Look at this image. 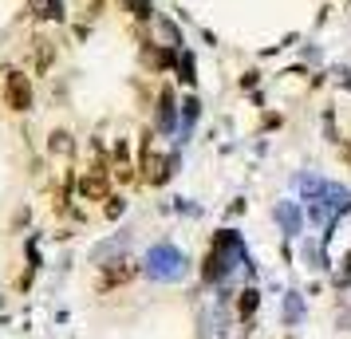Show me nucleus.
<instances>
[{
    "label": "nucleus",
    "mask_w": 351,
    "mask_h": 339,
    "mask_svg": "<svg viewBox=\"0 0 351 339\" xmlns=\"http://www.w3.org/2000/svg\"><path fill=\"white\" fill-rule=\"evenodd\" d=\"M146 276H154V280H182L186 276L182 249H174V244H154L146 253Z\"/></svg>",
    "instance_id": "f257e3e1"
},
{
    "label": "nucleus",
    "mask_w": 351,
    "mask_h": 339,
    "mask_svg": "<svg viewBox=\"0 0 351 339\" xmlns=\"http://www.w3.org/2000/svg\"><path fill=\"white\" fill-rule=\"evenodd\" d=\"M0 99L12 111H32V79L20 67H0Z\"/></svg>",
    "instance_id": "f03ea898"
},
{
    "label": "nucleus",
    "mask_w": 351,
    "mask_h": 339,
    "mask_svg": "<svg viewBox=\"0 0 351 339\" xmlns=\"http://www.w3.org/2000/svg\"><path fill=\"white\" fill-rule=\"evenodd\" d=\"M80 186V197L83 201H107L111 197V166L103 154H95V162L83 170V178L75 181Z\"/></svg>",
    "instance_id": "7ed1b4c3"
},
{
    "label": "nucleus",
    "mask_w": 351,
    "mask_h": 339,
    "mask_svg": "<svg viewBox=\"0 0 351 339\" xmlns=\"http://www.w3.org/2000/svg\"><path fill=\"white\" fill-rule=\"evenodd\" d=\"M134 273H138V268H134V260H127V257L107 260L103 273H99V292H111V288H119V284H130Z\"/></svg>",
    "instance_id": "20e7f679"
},
{
    "label": "nucleus",
    "mask_w": 351,
    "mask_h": 339,
    "mask_svg": "<svg viewBox=\"0 0 351 339\" xmlns=\"http://www.w3.org/2000/svg\"><path fill=\"white\" fill-rule=\"evenodd\" d=\"M154 127H158L162 134H174V130H178V99H174V87H162V91H158Z\"/></svg>",
    "instance_id": "39448f33"
},
{
    "label": "nucleus",
    "mask_w": 351,
    "mask_h": 339,
    "mask_svg": "<svg viewBox=\"0 0 351 339\" xmlns=\"http://www.w3.org/2000/svg\"><path fill=\"white\" fill-rule=\"evenodd\" d=\"M51 64H56V44L48 36H36L32 40V75H48Z\"/></svg>",
    "instance_id": "423d86ee"
},
{
    "label": "nucleus",
    "mask_w": 351,
    "mask_h": 339,
    "mask_svg": "<svg viewBox=\"0 0 351 339\" xmlns=\"http://www.w3.org/2000/svg\"><path fill=\"white\" fill-rule=\"evenodd\" d=\"M256 307H261V292L256 288H241L237 292V320L249 323L256 316Z\"/></svg>",
    "instance_id": "0eeeda50"
},
{
    "label": "nucleus",
    "mask_w": 351,
    "mask_h": 339,
    "mask_svg": "<svg viewBox=\"0 0 351 339\" xmlns=\"http://www.w3.org/2000/svg\"><path fill=\"white\" fill-rule=\"evenodd\" d=\"M276 221H280V229H285L288 237H296V233H300V210H296V201L276 205Z\"/></svg>",
    "instance_id": "6e6552de"
},
{
    "label": "nucleus",
    "mask_w": 351,
    "mask_h": 339,
    "mask_svg": "<svg viewBox=\"0 0 351 339\" xmlns=\"http://www.w3.org/2000/svg\"><path fill=\"white\" fill-rule=\"evenodd\" d=\"M36 20H64V0H28Z\"/></svg>",
    "instance_id": "1a4fd4ad"
},
{
    "label": "nucleus",
    "mask_w": 351,
    "mask_h": 339,
    "mask_svg": "<svg viewBox=\"0 0 351 339\" xmlns=\"http://www.w3.org/2000/svg\"><path fill=\"white\" fill-rule=\"evenodd\" d=\"M300 316H304L300 292H288V296H285V304H280V320H285V323H300Z\"/></svg>",
    "instance_id": "9d476101"
},
{
    "label": "nucleus",
    "mask_w": 351,
    "mask_h": 339,
    "mask_svg": "<svg viewBox=\"0 0 351 339\" xmlns=\"http://www.w3.org/2000/svg\"><path fill=\"white\" fill-rule=\"evenodd\" d=\"M51 154H60V158H71V150H75V142H71V134L67 130H51V142H48Z\"/></svg>",
    "instance_id": "9b49d317"
},
{
    "label": "nucleus",
    "mask_w": 351,
    "mask_h": 339,
    "mask_svg": "<svg viewBox=\"0 0 351 339\" xmlns=\"http://www.w3.org/2000/svg\"><path fill=\"white\" fill-rule=\"evenodd\" d=\"M193 71H197L193 55H190V51H178V79L190 83V87H193V83H197V75H193Z\"/></svg>",
    "instance_id": "f8f14e48"
},
{
    "label": "nucleus",
    "mask_w": 351,
    "mask_h": 339,
    "mask_svg": "<svg viewBox=\"0 0 351 339\" xmlns=\"http://www.w3.org/2000/svg\"><path fill=\"white\" fill-rule=\"evenodd\" d=\"M197 114H202V103H197V99H186V103H182V134H190L193 130V123H197Z\"/></svg>",
    "instance_id": "ddd939ff"
},
{
    "label": "nucleus",
    "mask_w": 351,
    "mask_h": 339,
    "mask_svg": "<svg viewBox=\"0 0 351 339\" xmlns=\"http://www.w3.org/2000/svg\"><path fill=\"white\" fill-rule=\"evenodd\" d=\"M134 20H154V0H123Z\"/></svg>",
    "instance_id": "4468645a"
},
{
    "label": "nucleus",
    "mask_w": 351,
    "mask_h": 339,
    "mask_svg": "<svg viewBox=\"0 0 351 339\" xmlns=\"http://www.w3.org/2000/svg\"><path fill=\"white\" fill-rule=\"evenodd\" d=\"M107 201H111V205H107V217H123V210H127V201H123V197H107Z\"/></svg>",
    "instance_id": "2eb2a0df"
},
{
    "label": "nucleus",
    "mask_w": 351,
    "mask_h": 339,
    "mask_svg": "<svg viewBox=\"0 0 351 339\" xmlns=\"http://www.w3.org/2000/svg\"><path fill=\"white\" fill-rule=\"evenodd\" d=\"M339 83H343V87L351 91V71H343V79H339Z\"/></svg>",
    "instance_id": "dca6fc26"
}]
</instances>
